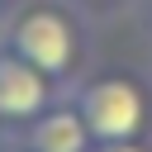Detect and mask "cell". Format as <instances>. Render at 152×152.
<instances>
[{
    "label": "cell",
    "mask_w": 152,
    "mask_h": 152,
    "mask_svg": "<svg viewBox=\"0 0 152 152\" xmlns=\"http://www.w3.org/2000/svg\"><path fill=\"white\" fill-rule=\"evenodd\" d=\"M0 43L28 66L52 76L66 95L86 76V14L71 0H28L10 14Z\"/></svg>",
    "instance_id": "6da1fadb"
},
{
    "label": "cell",
    "mask_w": 152,
    "mask_h": 152,
    "mask_svg": "<svg viewBox=\"0 0 152 152\" xmlns=\"http://www.w3.org/2000/svg\"><path fill=\"white\" fill-rule=\"evenodd\" d=\"M71 104L81 109L95 142H133L152 124V86L133 71H95L71 86Z\"/></svg>",
    "instance_id": "7a4b0ae2"
},
{
    "label": "cell",
    "mask_w": 152,
    "mask_h": 152,
    "mask_svg": "<svg viewBox=\"0 0 152 152\" xmlns=\"http://www.w3.org/2000/svg\"><path fill=\"white\" fill-rule=\"evenodd\" d=\"M62 95H66V90H62L52 76H43L38 66H28L19 52H10V48L0 43V128H5V133L28 128V124H33L38 114H48Z\"/></svg>",
    "instance_id": "3957f363"
},
{
    "label": "cell",
    "mask_w": 152,
    "mask_h": 152,
    "mask_svg": "<svg viewBox=\"0 0 152 152\" xmlns=\"http://www.w3.org/2000/svg\"><path fill=\"white\" fill-rule=\"evenodd\" d=\"M14 142L24 152H90V128L81 119V109L71 104V95H62L48 114H38L28 128L14 133Z\"/></svg>",
    "instance_id": "277c9868"
},
{
    "label": "cell",
    "mask_w": 152,
    "mask_h": 152,
    "mask_svg": "<svg viewBox=\"0 0 152 152\" xmlns=\"http://www.w3.org/2000/svg\"><path fill=\"white\" fill-rule=\"evenodd\" d=\"M81 14H109V10H119V5H128V0H71Z\"/></svg>",
    "instance_id": "5b68a950"
},
{
    "label": "cell",
    "mask_w": 152,
    "mask_h": 152,
    "mask_svg": "<svg viewBox=\"0 0 152 152\" xmlns=\"http://www.w3.org/2000/svg\"><path fill=\"white\" fill-rule=\"evenodd\" d=\"M90 152H147V147L142 138H133V142H90Z\"/></svg>",
    "instance_id": "8992f818"
},
{
    "label": "cell",
    "mask_w": 152,
    "mask_h": 152,
    "mask_svg": "<svg viewBox=\"0 0 152 152\" xmlns=\"http://www.w3.org/2000/svg\"><path fill=\"white\" fill-rule=\"evenodd\" d=\"M147 14H152V0H147Z\"/></svg>",
    "instance_id": "52a82bcc"
},
{
    "label": "cell",
    "mask_w": 152,
    "mask_h": 152,
    "mask_svg": "<svg viewBox=\"0 0 152 152\" xmlns=\"http://www.w3.org/2000/svg\"><path fill=\"white\" fill-rule=\"evenodd\" d=\"M19 152H24V147H19Z\"/></svg>",
    "instance_id": "ba28073f"
},
{
    "label": "cell",
    "mask_w": 152,
    "mask_h": 152,
    "mask_svg": "<svg viewBox=\"0 0 152 152\" xmlns=\"http://www.w3.org/2000/svg\"><path fill=\"white\" fill-rule=\"evenodd\" d=\"M0 5H5V0H0Z\"/></svg>",
    "instance_id": "9c48e42d"
}]
</instances>
